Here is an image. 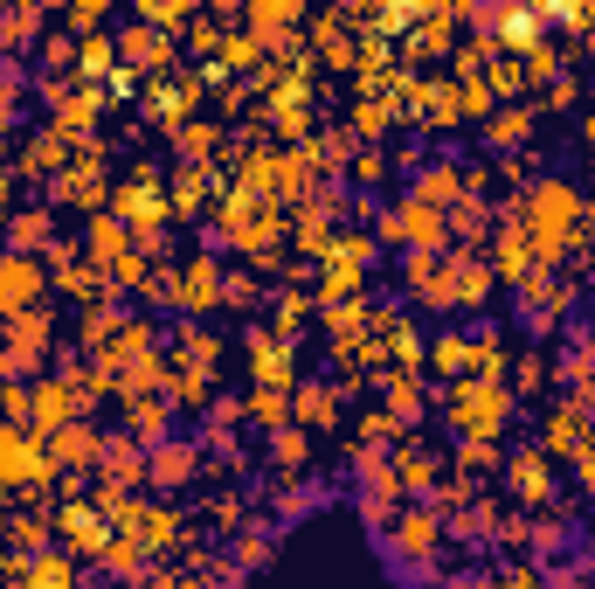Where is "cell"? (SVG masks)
Here are the masks:
<instances>
[{
    "mask_svg": "<svg viewBox=\"0 0 595 589\" xmlns=\"http://www.w3.org/2000/svg\"><path fill=\"white\" fill-rule=\"evenodd\" d=\"M291 402H298V417H305V423H326V417H332V389H298Z\"/></svg>",
    "mask_w": 595,
    "mask_h": 589,
    "instance_id": "obj_28",
    "label": "cell"
},
{
    "mask_svg": "<svg viewBox=\"0 0 595 589\" xmlns=\"http://www.w3.org/2000/svg\"><path fill=\"white\" fill-rule=\"evenodd\" d=\"M35 292H42V264L35 257H0V319L35 313Z\"/></svg>",
    "mask_w": 595,
    "mask_h": 589,
    "instance_id": "obj_3",
    "label": "cell"
},
{
    "mask_svg": "<svg viewBox=\"0 0 595 589\" xmlns=\"http://www.w3.org/2000/svg\"><path fill=\"white\" fill-rule=\"evenodd\" d=\"M284 409H291V396H277V389H256L249 396V417L256 423H284Z\"/></svg>",
    "mask_w": 595,
    "mask_h": 589,
    "instance_id": "obj_27",
    "label": "cell"
},
{
    "mask_svg": "<svg viewBox=\"0 0 595 589\" xmlns=\"http://www.w3.org/2000/svg\"><path fill=\"white\" fill-rule=\"evenodd\" d=\"M527 125H533L527 112H499V118H491V139H499V146L506 139H527Z\"/></svg>",
    "mask_w": 595,
    "mask_h": 589,
    "instance_id": "obj_33",
    "label": "cell"
},
{
    "mask_svg": "<svg viewBox=\"0 0 595 589\" xmlns=\"http://www.w3.org/2000/svg\"><path fill=\"white\" fill-rule=\"evenodd\" d=\"M429 472H436V465H429L423 451H402V457H395V478L408 485V493H423V485H429Z\"/></svg>",
    "mask_w": 595,
    "mask_h": 589,
    "instance_id": "obj_26",
    "label": "cell"
},
{
    "mask_svg": "<svg viewBox=\"0 0 595 589\" xmlns=\"http://www.w3.org/2000/svg\"><path fill=\"white\" fill-rule=\"evenodd\" d=\"M436 368H444V375L478 368V340H464V333H444V340H436Z\"/></svg>",
    "mask_w": 595,
    "mask_h": 589,
    "instance_id": "obj_18",
    "label": "cell"
},
{
    "mask_svg": "<svg viewBox=\"0 0 595 589\" xmlns=\"http://www.w3.org/2000/svg\"><path fill=\"white\" fill-rule=\"evenodd\" d=\"M582 478H588V485H595V438H588V444H582Z\"/></svg>",
    "mask_w": 595,
    "mask_h": 589,
    "instance_id": "obj_44",
    "label": "cell"
},
{
    "mask_svg": "<svg viewBox=\"0 0 595 589\" xmlns=\"http://www.w3.org/2000/svg\"><path fill=\"white\" fill-rule=\"evenodd\" d=\"M125 409H132V430H139V438H160V430H167V409H160V402H125Z\"/></svg>",
    "mask_w": 595,
    "mask_h": 589,
    "instance_id": "obj_29",
    "label": "cell"
},
{
    "mask_svg": "<svg viewBox=\"0 0 595 589\" xmlns=\"http://www.w3.org/2000/svg\"><path fill=\"white\" fill-rule=\"evenodd\" d=\"M8 229H14V243H21V257H29V250L49 236V215H42V209H29V215H8Z\"/></svg>",
    "mask_w": 595,
    "mask_h": 589,
    "instance_id": "obj_25",
    "label": "cell"
},
{
    "mask_svg": "<svg viewBox=\"0 0 595 589\" xmlns=\"http://www.w3.org/2000/svg\"><path fill=\"white\" fill-rule=\"evenodd\" d=\"M188 472H194V451L188 444H160V451H152V478H160V485H180Z\"/></svg>",
    "mask_w": 595,
    "mask_h": 589,
    "instance_id": "obj_19",
    "label": "cell"
},
{
    "mask_svg": "<svg viewBox=\"0 0 595 589\" xmlns=\"http://www.w3.org/2000/svg\"><path fill=\"white\" fill-rule=\"evenodd\" d=\"M173 298H180V305H194V313H209V305L222 298V285H215V264H209V257H194L188 271H180V285H173Z\"/></svg>",
    "mask_w": 595,
    "mask_h": 589,
    "instance_id": "obj_7",
    "label": "cell"
},
{
    "mask_svg": "<svg viewBox=\"0 0 595 589\" xmlns=\"http://www.w3.org/2000/svg\"><path fill=\"white\" fill-rule=\"evenodd\" d=\"M491 457H499V451H491V438H471V444H464V465H491Z\"/></svg>",
    "mask_w": 595,
    "mask_h": 589,
    "instance_id": "obj_41",
    "label": "cell"
},
{
    "mask_svg": "<svg viewBox=\"0 0 595 589\" xmlns=\"http://www.w3.org/2000/svg\"><path fill=\"white\" fill-rule=\"evenodd\" d=\"M97 451H105V444H97L91 423H63L56 444H49V465H97Z\"/></svg>",
    "mask_w": 595,
    "mask_h": 589,
    "instance_id": "obj_6",
    "label": "cell"
},
{
    "mask_svg": "<svg viewBox=\"0 0 595 589\" xmlns=\"http://www.w3.org/2000/svg\"><path fill=\"white\" fill-rule=\"evenodd\" d=\"M194 201H201V173H180L173 181V209H194Z\"/></svg>",
    "mask_w": 595,
    "mask_h": 589,
    "instance_id": "obj_37",
    "label": "cell"
},
{
    "mask_svg": "<svg viewBox=\"0 0 595 589\" xmlns=\"http://www.w3.org/2000/svg\"><path fill=\"white\" fill-rule=\"evenodd\" d=\"M387 402H395V417H416V409H423L416 381H402V375H387Z\"/></svg>",
    "mask_w": 595,
    "mask_h": 589,
    "instance_id": "obj_30",
    "label": "cell"
},
{
    "mask_svg": "<svg viewBox=\"0 0 595 589\" xmlns=\"http://www.w3.org/2000/svg\"><path fill=\"white\" fill-rule=\"evenodd\" d=\"M111 56H118V42H105V35H84V42H76V70H111Z\"/></svg>",
    "mask_w": 595,
    "mask_h": 589,
    "instance_id": "obj_24",
    "label": "cell"
},
{
    "mask_svg": "<svg viewBox=\"0 0 595 589\" xmlns=\"http://www.w3.org/2000/svg\"><path fill=\"white\" fill-rule=\"evenodd\" d=\"M180 146H188V152H209L215 133H209V125H180Z\"/></svg>",
    "mask_w": 595,
    "mask_h": 589,
    "instance_id": "obj_38",
    "label": "cell"
},
{
    "mask_svg": "<svg viewBox=\"0 0 595 589\" xmlns=\"http://www.w3.org/2000/svg\"><path fill=\"white\" fill-rule=\"evenodd\" d=\"M63 534H70L76 548H97V555L111 548V534H105V520H97L91 506H70V514H63Z\"/></svg>",
    "mask_w": 595,
    "mask_h": 589,
    "instance_id": "obj_16",
    "label": "cell"
},
{
    "mask_svg": "<svg viewBox=\"0 0 595 589\" xmlns=\"http://www.w3.org/2000/svg\"><path fill=\"white\" fill-rule=\"evenodd\" d=\"M381 236H387V243H416V250H436V243L450 236V215H444V209H429V201H416V194H408L402 209H395V215L381 222Z\"/></svg>",
    "mask_w": 595,
    "mask_h": 589,
    "instance_id": "obj_2",
    "label": "cell"
},
{
    "mask_svg": "<svg viewBox=\"0 0 595 589\" xmlns=\"http://www.w3.org/2000/svg\"><path fill=\"white\" fill-rule=\"evenodd\" d=\"M180 14H188V8H173V0H152V8H146V21H160V29H173Z\"/></svg>",
    "mask_w": 595,
    "mask_h": 589,
    "instance_id": "obj_40",
    "label": "cell"
},
{
    "mask_svg": "<svg viewBox=\"0 0 595 589\" xmlns=\"http://www.w3.org/2000/svg\"><path fill=\"white\" fill-rule=\"evenodd\" d=\"M395 548H402L408 561H429V548H436V520H429V514H408V520L395 527Z\"/></svg>",
    "mask_w": 595,
    "mask_h": 589,
    "instance_id": "obj_17",
    "label": "cell"
},
{
    "mask_svg": "<svg viewBox=\"0 0 595 589\" xmlns=\"http://www.w3.org/2000/svg\"><path fill=\"white\" fill-rule=\"evenodd\" d=\"M29 589H76L70 555H42V561H29Z\"/></svg>",
    "mask_w": 595,
    "mask_h": 589,
    "instance_id": "obj_20",
    "label": "cell"
},
{
    "mask_svg": "<svg viewBox=\"0 0 595 589\" xmlns=\"http://www.w3.org/2000/svg\"><path fill=\"white\" fill-rule=\"evenodd\" d=\"M485 105H491V84H478V76H471V84H457V112L464 118H478Z\"/></svg>",
    "mask_w": 595,
    "mask_h": 589,
    "instance_id": "obj_32",
    "label": "cell"
},
{
    "mask_svg": "<svg viewBox=\"0 0 595 589\" xmlns=\"http://www.w3.org/2000/svg\"><path fill=\"white\" fill-rule=\"evenodd\" d=\"M353 125H360V133H381V125H387V105H381V97H360V105H353Z\"/></svg>",
    "mask_w": 595,
    "mask_h": 589,
    "instance_id": "obj_34",
    "label": "cell"
},
{
    "mask_svg": "<svg viewBox=\"0 0 595 589\" xmlns=\"http://www.w3.org/2000/svg\"><path fill=\"white\" fill-rule=\"evenodd\" d=\"M277 457H305V438H298V430H277Z\"/></svg>",
    "mask_w": 595,
    "mask_h": 589,
    "instance_id": "obj_42",
    "label": "cell"
},
{
    "mask_svg": "<svg viewBox=\"0 0 595 589\" xmlns=\"http://www.w3.org/2000/svg\"><path fill=\"white\" fill-rule=\"evenodd\" d=\"M374 257V236H340L332 243V257H326V298H347L360 292V264Z\"/></svg>",
    "mask_w": 595,
    "mask_h": 589,
    "instance_id": "obj_4",
    "label": "cell"
},
{
    "mask_svg": "<svg viewBox=\"0 0 595 589\" xmlns=\"http://www.w3.org/2000/svg\"><path fill=\"white\" fill-rule=\"evenodd\" d=\"M249 361H256V375H264V389L291 396V368H284V347L277 340H249Z\"/></svg>",
    "mask_w": 595,
    "mask_h": 589,
    "instance_id": "obj_14",
    "label": "cell"
},
{
    "mask_svg": "<svg viewBox=\"0 0 595 589\" xmlns=\"http://www.w3.org/2000/svg\"><path fill=\"white\" fill-rule=\"evenodd\" d=\"M91 257H97V264H111V271L132 257V250H125V222H111V215H97V222H91Z\"/></svg>",
    "mask_w": 595,
    "mask_h": 589,
    "instance_id": "obj_12",
    "label": "cell"
},
{
    "mask_svg": "<svg viewBox=\"0 0 595 589\" xmlns=\"http://www.w3.org/2000/svg\"><path fill=\"white\" fill-rule=\"evenodd\" d=\"M173 396L180 402H201V396H209V368H180L173 375Z\"/></svg>",
    "mask_w": 595,
    "mask_h": 589,
    "instance_id": "obj_31",
    "label": "cell"
},
{
    "mask_svg": "<svg viewBox=\"0 0 595 589\" xmlns=\"http://www.w3.org/2000/svg\"><path fill=\"white\" fill-rule=\"evenodd\" d=\"M8 478H49V451H35L21 430H0V485Z\"/></svg>",
    "mask_w": 595,
    "mask_h": 589,
    "instance_id": "obj_5",
    "label": "cell"
},
{
    "mask_svg": "<svg viewBox=\"0 0 595 589\" xmlns=\"http://www.w3.org/2000/svg\"><path fill=\"white\" fill-rule=\"evenodd\" d=\"M499 589H540V576L533 569H512V576H499Z\"/></svg>",
    "mask_w": 595,
    "mask_h": 589,
    "instance_id": "obj_43",
    "label": "cell"
},
{
    "mask_svg": "<svg viewBox=\"0 0 595 589\" xmlns=\"http://www.w3.org/2000/svg\"><path fill=\"white\" fill-rule=\"evenodd\" d=\"M582 409H554V423H548V451H582Z\"/></svg>",
    "mask_w": 595,
    "mask_h": 589,
    "instance_id": "obj_23",
    "label": "cell"
},
{
    "mask_svg": "<svg viewBox=\"0 0 595 589\" xmlns=\"http://www.w3.org/2000/svg\"><path fill=\"white\" fill-rule=\"evenodd\" d=\"M457 194H464V173H457L450 160L423 167V181H416V201H429V209H436V201H457Z\"/></svg>",
    "mask_w": 595,
    "mask_h": 589,
    "instance_id": "obj_13",
    "label": "cell"
},
{
    "mask_svg": "<svg viewBox=\"0 0 595 589\" xmlns=\"http://www.w3.org/2000/svg\"><path fill=\"white\" fill-rule=\"evenodd\" d=\"M97 465L111 472V493H118L125 478H139V472H146V457H139V451H125V444H105V451H97Z\"/></svg>",
    "mask_w": 595,
    "mask_h": 589,
    "instance_id": "obj_21",
    "label": "cell"
},
{
    "mask_svg": "<svg viewBox=\"0 0 595 589\" xmlns=\"http://www.w3.org/2000/svg\"><path fill=\"white\" fill-rule=\"evenodd\" d=\"M506 381H464V389L450 396V417H457V430H471V438H491L499 430V417H506Z\"/></svg>",
    "mask_w": 595,
    "mask_h": 589,
    "instance_id": "obj_1",
    "label": "cell"
},
{
    "mask_svg": "<svg viewBox=\"0 0 595 589\" xmlns=\"http://www.w3.org/2000/svg\"><path fill=\"white\" fill-rule=\"evenodd\" d=\"M14 333H8V340H14V354H8V361L14 368H35V354L49 347V319L42 313H21V319H8Z\"/></svg>",
    "mask_w": 595,
    "mask_h": 589,
    "instance_id": "obj_10",
    "label": "cell"
},
{
    "mask_svg": "<svg viewBox=\"0 0 595 589\" xmlns=\"http://www.w3.org/2000/svg\"><path fill=\"white\" fill-rule=\"evenodd\" d=\"M0 409H8L14 423H29V389H8V396H0Z\"/></svg>",
    "mask_w": 595,
    "mask_h": 589,
    "instance_id": "obj_39",
    "label": "cell"
},
{
    "mask_svg": "<svg viewBox=\"0 0 595 589\" xmlns=\"http://www.w3.org/2000/svg\"><path fill=\"white\" fill-rule=\"evenodd\" d=\"M0 222H8V181H0Z\"/></svg>",
    "mask_w": 595,
    "mask_h": 589,
    "instance_id": "obj_45",
    "label": "cell"
},
{
    "mask_svg": "<svg viewBox=\"0 0 595 589\" xmlns=\"http://www.w3.org/2000/svg\"><path fill=\"white\" fill-rule=\"evenodd\" d=\"M118 56H125V63H139V70H160V63L173 56V42H167V35H152V29H125V35H118Z\"/></svg>",
    "mask_w": 595,
    "mask_h": 589,
    "instance_id": "obj_9",
    "label": "cell"
},
{
    "mask_svg": "<svg viewBox=\"0 0 595 589\" xmlns=\"http://www.w3.org/2000/svg\"><path fill=\"white\" fill-rule=\"evenodd\" d=\"M457 589H471V582H457Z\"/></svg>",
    "mask_w": 595,
    "mask_h": 589,
    "instance_id": "obj_46",
    "label": "cell"
},
{
    "mask_svg": "<svg viewBox=\"0 0 595 589\" xmlns=\"http://www.w3.org/2000/svg\"><path fill=\"white\" fill-rule=\"evenodd\" d=\"M512 493L548 499V451H520V457H512Z\"/></svg>",
    "mask_w": 595,
    "mask_h": 589,
    "instance_id": "obj_15",
    "label": "cell"
},
{
    "mask_svg": "<svg viewBox=\"0 0 595 589\" xmlns=\"http://www.w3.org/2000/svg\"><path fill=\"white\" fill-rule=\"evenodd\" d=\"M527 56H533V63H527L533 76H554V70H561V56H554V49H548V42H527Z\"/></svg>",
    "mask_w": 595,
    "mask_h": 589,
    "instance_id": "obj_36",
    "label": "cell"
},
{
    "mask_svg": "<svg viewBox=\"0 0 595 589\" xmlns=\"http://www.w3.org/2000/svg\"><path fill=\"white\" fill-rule=\"evenodd\" d=\"M97 21H105V0H76L70 8V29H97Z\"/></svg>",
    "mask_w": 595,
    "mask_h": 589,
    "instance_id": "obj_35",
    "label": "cell"
},
{
    "mask_svg": "<svg viewBox=\"0 0 595 589\" xmlns=\"http://www.w3.org/2000/svg\"><path fill=\"white\" fill-rule=\"evenodd\" d=\"M291 21H298V8H284V0H256V8H249L256 35H277V29H291Z\"/></svg>",
    "mask_w": 595,
    "mask_h": 589,
    "instance_id": "obj_22",
    "label": "cell"
},
{
    "mask_svg": "<svg viewBox=\"0 0 595 589\" xmlns=\"http://www.w3.org/2000/svg\"><path fill=\"white\" fill-rule=\"evenodd\" d=\"M444 271H450V292H457V305H478V298L491 292V271H485L478 257H450Z\"/></svg>",
    "mask_w": 595,
    "mask_h": 589,
    "instance_id": "obj_11",
    "label": "cell"
},
{
    "mask_svg": "<svg viewBox=\"0 0 595 589\" xmlns=\"http://www.w3.org/2000/svg\"><path fill=\"white\" fill-rule=\"evenodd\" d=\"M29 417L35 423H70L76 417V381H42V389L29 396Z\"/></svg>",
    "mask_w": 595,
    "mask_h": 589,
    "instance_id": "obj_8",
    "label": "cell"
}]
</instances>
